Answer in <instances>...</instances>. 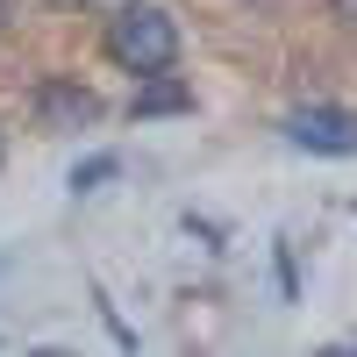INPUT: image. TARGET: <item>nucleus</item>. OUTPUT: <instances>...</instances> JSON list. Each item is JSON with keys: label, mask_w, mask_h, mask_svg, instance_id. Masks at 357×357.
Segmentation results:
<instances>
[{"label": "nucleus", "mask_w": 357, "mask_h": 357, "mask_svg": "<svg viewBox=\"0 0 357 357\" xmlns=\"http://www.w3.org/2000/svg\"><path fill=\"white\" fill-rule=\"evenodd\" d=\"M193 107V93H186V86H178V79H165V86H143V93H136V122H143V114H186Z\"/></svg>", "instance_id": "obj_4"}, {"label": "nucleus", "mask_w": 357, "mask_h": 357, "mask_svg": "<svg viewBox=\"0 0 357 357\" xmlns=\"http://www.w3.org/2000/svg\"><path fill=\"white\" fill-rule=\"evenodd\" d=\"M286 136L301 143V151H314V158H357V114H343V107H307V114H293Z\"/></svg>", "instance_id": "obj_2"}, {"label": "nucleus", "mask_w": 357, "mask_h": 357, "mask_svg": "<svg viewBox=\"0 0 357 357\" xmlns=\"http://www.w3.org/2000/svg\"><path fill=\"white\" fill-rule=\"evenodd\" d=\"M36 122H50V129H86V122H100V100L86 93L79 79H43V86H36Z\"/></svg>", "instance_id": "obj_3"}, {"label": "nucleus", "mask_w": 357, "mask_h": 357, "mask_svg": "<svg viewBox=\"0 0 357 357\" xmlns=\"http://www.w3.org/2000/svg\"><path fill=\"white\" fill-rule=\"evenodd\" d=\"M8 22H15V0H0V29H8Z\"/></svg>", "instance_id": "obj_6"}, {"label": "nucleus", "mask_w": 357, "mask_h": 357, "mask_svg": "<svg viewBox=\"0 0 357 357\" xmlns=\"http://www.w3.org/2000/svg\"><path fill=\"white\" fill-rule=\"evenodd\" d=\"M107 57L122 72H136V79H158L178 57V22L158 0H129V8H114V22H107Z\"/></svg>", "instance_id": "obj_1"}, {"label": "nucleus", "mask_w": 357, "mask_h": 357, "mask_svg": "<svg viewBox=\"0 0 357 357\" xmlns=\"http://www.w3.org/2000/svg\"><path fill=\"white\" fill-rule=\"evenodd\" d=\"M0 151H8V143H0Z\"/></svg>", "instance_id": "obj_8"}, {"label": "nucleus", "mask_w": 357, "mask_h": 357, "mask_svg": "<svg viewBox=\"0 0 357 357\" xmlns=\"http://www.w3.org/2000/svg\"><path fill=\"white\" fill-rule=\"evenodd\" d=\"M329 15H336V22H350V29H357V0H329Z\"/></svg>", "instance_id": "obj_5"}, {"label": "nucleus", "mask_w": 357, "mask_h": 357, "mask_svg": "<svg viewBox=\"0 0 357 357\" xmlns=\"http://www.w3.org/2000/svg\"><path fill=\"white\" fill-rule=\"evenodd\" d=\"M50 8H86V0H50Z\"/></svg>", "instance_id": "obj_7"}]
</instances>
